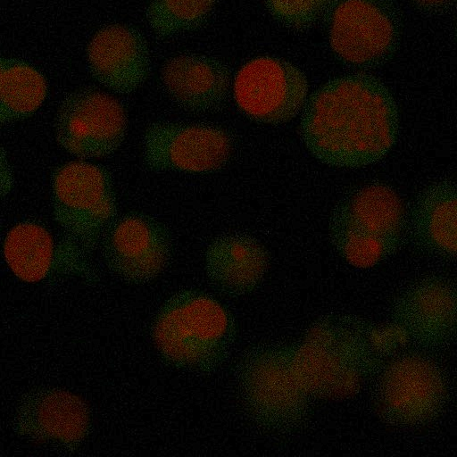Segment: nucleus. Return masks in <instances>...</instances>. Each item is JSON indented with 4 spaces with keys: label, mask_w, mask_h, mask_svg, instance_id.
I'll use <instances>...</instances> for the list:
<instances>
[{
    "label": "nucleus",
    "mask_w": 457,
    "mask_h": 457,
    "mask_svg": "<svg viewBox=\"0 0 457 457\" xmlns=\"http://www.w3.org/2000/svg\"><path fill=\"white\" fill-rule=\"evenodd\" d=\"M271 17L286 27L306 29L330 13L339 0H263Z\"/></svg>",
    "instance_id": "22"
},
{
    "label": "nucleus",
    "mask_w": 457,
    "mask_h": 457,
    "mask_svg": "<svg viewBox=\"0 0 457 457\" xmlns=\"http://www.w3.org/2000/svg\"><path fill=\"white\" fill-rule=\"evenodd\" d=\"M265 245L243 232H228L212 238L204 253V270L211 285L229 297L255 292L269 268Z\"/></svg>",
    "instance_id": "18"
},
{
    "label": "nucleus",
    "mask_w": 457,
    "mask_h": 457,
    "mask_svg": "<svg viewBox=\"0 0 457 457\" xmlns=\"http://www.w3.org/2000/svg\"><path fill=\"white\" fill-rule=\"evenodd\" d=\"M300 133L310 154L329 166L360 168L395 145L399 111L388 87L367 73L331 79L306 99Z\"/></svg>",
    "instance_id": "1"
},
{
    "label": "nucleus",
    "mask_w": 457,
    "mask_h": 457,
    "mask_svg": "<svg viewBox=\"0 0 457 457\" xmlns=\"http://www.w3.org/2000/svg\"><path fill=\"white\" fill-rule=\"evenodd\" d=\"M237 335L230 310L199 289H182L168 297L151 327L161 358L179 370L209 373L229 357Z\"/></svg>",
    "instance_id": "3"
},
{
    "label": "nucleus",
    "mask_w": 457,
    "mask_h": 457,
    "mask_svg": "<svg viewBox=\"0 0 457 457\" xmlns=\"http://www.w3.org/2000/svg\"><path fill=\"white\" fill-rule=\"evenodd\" d=\"M91 428L87 402L69 390L45 387L28 393L14 417V430L21 437L55 444L67 451L79 449Z\"/></svg>",
    "instance_id": "16"
},
{
    "label": "nucleus",
    "mask_w": 457,
    "mask_h": 457,
    "mask_svg": "<svg viewBox=\"0 0 457 457\" xmlns=\"http://www.w3.org/2000/svg\"><path fill=\"white\" fill-rule=\"evenodd\" d=\"M15 184L14 173L5 148L0 145V202L8 196Z\"/></svg>",
    "instance_id": "23"
},
{
    "label": "nucleus",
    "mask_w": 457,
    "mask_h": 457,
    "mask_svg": "<svg viewBox=\"0 0 457 457\" xmlns=\"http://www.w3.org/2000/svg\"><path fill=\"white\" fill-rule=\"evenodd\" d=\"M456 217L455 182L444 179L427 186L415 197L409 213V232L413 245L430 257L454 261Z\"/></svg>",
    "instance_id": "19"
},
{
    "label": "nucleus",
    "mask_w": 457,
    "mask_h": 457,
    "mask_svg": "<svg viewBox=\"0 0 457 457\" xmlns=\"http://www.w3.org/2000/svg\"><path fill=\"white\" fill-rule=\"evenodd\" d=\"M373 379L376 414L389 427H425L447 406L448 376L429 353L417 349L397 353L384 362Z\"/></svg>",
    "instance_id": "6"
},
{
    "label": "nucleus",
    "mask_w": 457,
    "mask_h": 457,
    "mask_svg": "<svg viewBox=\"0 0 457 457\" xmlns=\"http://www.w3.org/2000/svg\"><path fill=\"white\" fill-rule=\"evenodd\" d=\"M47 80L32 63L6 57L0 89V128L33 116L44 104Z\"/></svg>",
    "instance_id": "20"
},
{
    "label": "nucleus",
    "mask_w": 457,
    "mask_h": 457,
    "mask_svg": "<svg viewBox=\"0 0 457 457\" xmlns=\"http://www.w3.org/2000/svg\"><path fill=\"white\" fill-rule=\"evenodd\" d=\"M51 210L61 232L90 254L118 215V195L110 170L75 159L57 165L50 176Z\"/></svg>",
    "instance_id": "7"
},
{
    "label": "nucleus",
    "mask_w": 457,
    "mask_h": 457,
    "mask_svg": "<svg viewBox=\"0 0 457 457\" xmlns=\"http://www.w3.org/2000/svg\"><path fill=\"white\" fill-rule=\"evenodd\" d=\"M232 72L219 57L179 53L167 58L159 71L161 86L179 108L190 113L221 110L231 91Z\"/></svg>",
    "instance_id": "17"
},
{
    "label": "nucleus",
    "mask_w": 457,
    "mask_h": 457,
    "mask_svg": "<svg viewBox=\"0 0 457 457\" xmlns=\"http://www.w3.org/2000/svg\"><path fill=\"white\" fill-rule=\"evenodd\" d=\"M6 56H0V89L5 67Z\"/></svg>",
    "instance_id": "25"
},
{
    "label": "nucleus",
    "mask_w": 457,
    "mask_h": 457,
    "mask_svg": "<svg viewBox=\"0 0 457 457\" xmlns=\"http://www.w3.org/2000/svg\"><path fill=\"white\" fill-rule=\"evenodd\" d=\"M3 255L12 273L26 283H38L54 276L87 281L96 278L89 253L62 232L55 236L36 220H22L8 229Z\"/></svg>",
    "instance_id": "13"
},
{
    "label": "nucleus",
    "mask_w": 457,
    "mask_h": 457,
    "mask_svg": "<svg viewBox=\"0 0 457 457\" xmlns=\"http://www.w3.org/2000/svg\"><path fill=\"white\" fill-rule=\"evenodd\" d=\"M236 380L245 412L257 427L278 436L305 427L314 400L298 374L292 342L248 350L237 365Z\"/></svg>",
    "instance_id": "4"
},
{
    "label": "nucleus",
    "mask_w": 457,
    "mask_h": 457,
    "mask_svg": "<svg viewBox=\"0 0 457 457\" xmlns=\"http://www.w3.org/2000/svg\"><path fill=\"white\" fill-rule=\"evenodd\" d=\"M90 77L104 89L128 96L148 80L152 58L148 41L137 26L112 22L94 32L86 47Z\"/></svg>",
    "instance_id": "15"
},
{
    "label": "nucleus",
    "mask_w": 457,
    "mask_h": 457,
    "mask_svg": "<svg viewBox=\"0 0 457 457\" xmlns=\"http://www.w3.org/2000/svg\"><path fill=\"white\" fill-rule=\"evenodd\" d=\"M389 321L414 349L429 353L446 349L456 336L455 283L442 275L415 280L394 298Z\"/></svg>",
    "instance_id": "14"
},
{
    "label": "nucleus",
    "mask_w": 457,
    "mask_h": 457,
    "mask_svg": "<svg viewBox=\"0 0 457 457\" xmlns=\"http://www.w3.org/2000/svg\"><path fill=\"white\" fill-rule=\"evenodd\" d=\"M419 9L431 13L441 12L448 9L454 0H410Z\"/></svg>",
    "instance_id": "24"
},
{
    "label": "nucleus",
    "mask_w": 457,
    "mask_h": 457,
    "mask_svg": "<svg viewBox=\"0 0 457 457\" xmlns=\"http://www.w3.org/2000/svg\"><path fill=\"white\" fill-rule=\"evenodd\" d=\"M129 115L116 95L95 87L67 93L54 122L58 145L76 159L94 161L114 154L128 134Z\"/></svg>",
    "instance_id": "8"
},
{
    "label": "nucleus",
    "mask_w": 457,
    "mask_h": 457,
    "mask_svg": "<svg viewBox=\"0 0 457 457\" xmlns=\"http://www.w3.org/2000/svg\"><path fill=\"white\" fill-rule=\"evenodd\" d=\"M406 225L398 194L388 185L371 183L352 190L335 205L328 233L345 262L368 270L396 253Z\"/></svg>",
    "instance_id": "5"
},
{
    "label": "nucleus",
    "mask_w": 457,
    "mask_h": 457,
    "mask_svg": "<svg viewBox=\"0 0 457 457\" xmlns=\"http://www.w3.org/2000/svg\"><path fill=\"white\" fill-rule=\"evenodd\" d=\"M99 245L106 268L118 278L135 285L157 278L173 253L168 227L153 215L137 211L117 215Z\"/></svg>",
    "instance_id": "12"
},
{
    "label": "nucleus",
    "mask_w": 457,
    "mask_h": 457,
    "mask_svg": "<svg viewBox=\"0 0 457 457\" xmlns=\"http://www.w3.org/2000/svg\"><path fill=\"white\" fill-rule=\"evenodd\" d=\"M309 83L293 62L274 55H258L243 62L232 74L230 96L247 119L279 125L303 109Z\"/></svg>",
    "instance_id": "10"
},
{
    "label": "nucleus",
    "mask_w": 457,
    "mask_h": 457,
    "mask_svg": "<svg viewBox=\"0 0 457 457\" xmlns=\"http://www.w3.org/2000/svg\"><path fill=\"white\" fill-rule=\"evenodd\" d=\"M218 0H149L144 12L150 31L160 40L195 32L214 12Z\"/></svg>",
    "instance_id": "21"
},
{
    "label": "nucleus",
    "mask_w": 457,
    "mask_h": 457,
    "mask_svg": "<svg viewBox=\"0 0 457 457\" xmlns=\"http://www.w3.org/2000/svg\"><path fill=\"white\" fill-rule=\"evenodd\" d=\"M140 145L149 170L209 174L228 164L234 140L220 125L160 120L145 126Z\"/></svg>",
    "instance_id": "9"
},
{
    "label": "nucleus",
    "mask_w": 457,
    "mask_h": 457,
    "mask_svg": "<svg viewBox=\"0 0 457 457\" xmlns=\"http://www.w3.org/2000/svg\"><path fill=\"white\" fill-rule=\"evenodd\" d=\"M330 14L329 46L342 62L366 69L393 56L401 34L394 0H339Z\"/></svg>",
    "instance_id": "11"
},
{
    "label": "nucleus",
    "mask_w": 457,
    "mask_h": 457,
    "mask_svg": "<svg viewBox=\"0 0 457 457\" xmlns=\"http://www.w3.org/2000/svg\"><path fill=\"white\" fill-rule=\"evenodd\" d=\"M372 323L353 315H323L293 342L298 374L314 400H347L387 360L373 345Z\"/></svg>",
    "instance_id": "2"
}]
</instances>
